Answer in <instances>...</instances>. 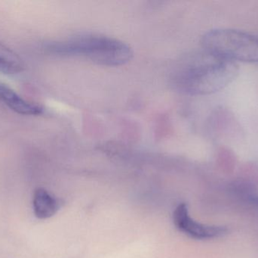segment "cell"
Segmentation results:
<instances>
[{
	"instance_id": "cell-1",
	"label": "cell",
	"mask_w": 258,
	"mask_h": 258,
	"mask_svg": "<svg viewBox=\"0 0 258 258\" xmlns=\"http://www.w3.org/2000/svg\"><path fill=\"white\" fill-rule=\"evenodd\" d=\"M239 65L203 50L191 56L174 77L177 89L191 95L222 90L239 74Z\"/></svg>"
},
{
	"instance_id": "cell-2",
	"label": "cell",
	"mask_w": 258,
	"mask_h": 258,
	"mask_svg": "<svg viewBox=\"0 0 258 258\" xmlns=\"http://www.w3.org/2000/svg\"><path fill=\"white\" fill-rule=\"evenodd\" d=\"M51 54L83 56L98 65L116 67L125 65L133 57L128 44L119 39L98 34L82 35L46 46Z\"/></svg>"
},
{
	"instance_id": "cell-3",
	"label": "cell",
	"mask_w": 258,
	"mask_h": 258,
	"mask_svg": "<svg viewBox=\"0 0 258 258\" xmlns=\"http://www.w3.org/2000/svg\"><path fill=\"white\" fill-rule=\"evenodd\" d=\"M203 50L231 62L258 63V36L231 28L212 29L202 37Z\"/></svg>"
},
{
	"instance_id": "cell-4",
	"label": "cell",
	"mask_w": 258,
	"mask_h": 258,
	"mask_svg": "<svg viewBox=\"0 0 258 258\" xmlns=\"http://www.w3.org/2000/svg\"><path fill=\"white\" fill-rule=\"evenodd\" d=\"M174 225L189 237L198 240L216 239L224 236L228 229L222 226H211L194 221L189 214L186 204H179L173 214Z\"/></svg>"
},
{
	"instance_id": "cell-5",
	"label": "cell",
	"mask_w": 258,
	"mask_h": 258,
	"mask_svg": "<svg viewBox=\"0 0 258 258\" xmlns=\"http://www.w3.org/2000/svg\"><path fill=\"white\" fill-rule=\"evenodd\" d=\"M0 101L11 110L22 115L37 116L42 115L44 109L40 105L28 101L6 85L0 83Z\"/></svg>"
},
{
	"instance_id": "cell-6",
	"label": "cell",
	"mask_w": 258,
	"mask_h": 258,
	"mask_svg": "<svg viewBox=\"0 0 258 258\" xmlns=\"http://www.w3.org/2000/svg\"><path fill=\"white\" fill-rule=\"evenodd\" d=\"M215 121L220 136L226 141H235L242 137L243 130L241 124L234 114L227 108H221L218 111L215 115Z\"/></svg>"
},
{
	"instance_id": "cell-7",
	"label": "cell",
	"mask_w": 258,
	"mask_h": 258,
	"mask_svg": "<svg viewBox=\"0 0 258 258\" xmlns=\"http://www.w3.org/2000/svg\"><path fill=\"white\" fill-rule=\"evenodd\" d=\"M59 209V203L45 189L39 188L33 195V210L39 219H48L55 215Z\"/></svg>"
},
{
	"instance_id": "cell-8",
	"label": "cell",
	"mask_w": 258,
	"mask_h": 258,
	"mask_svg": "<svg viewBox=\"0 0 258 258\" xmlns=\"http://www.w3.org/2000/svg\"><path fill=\"white\" fill-rule=\"evenodd\" d=\"M24 70L23 59L13 50L0 43V73L16 74Z\"/></svg>"
},
{
	"instance_id": "cell-9",
	"label": "cell",
	"mask_w": 258,
	"mask_h": 258,
	"mask_svg": "<svg viewBox=\"0 0 258 258\" xmlns=\"http://www.w3.org/2000/svg\"><path fill=\"white\" fill-rule=\"evenodd\" d=\"M251 201H252L254 204H256V205L258 206V196L252 197V198H251Z\"/></svg>"
}]
</instances>
